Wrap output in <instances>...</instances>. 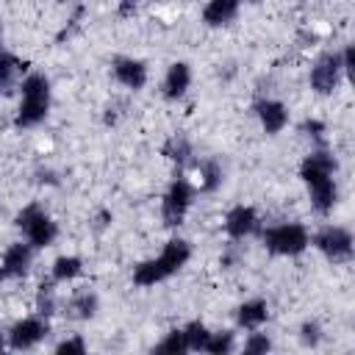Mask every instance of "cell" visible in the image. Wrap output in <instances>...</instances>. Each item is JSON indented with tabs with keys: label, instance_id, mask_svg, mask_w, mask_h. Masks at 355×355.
Masks as SVG:
<instances>
[{
	"label": "cell",
	"instance_id": "1",
	"mask_svg": "<svg viewBox=\"0 0 355 355\" xmlns=\"http://www.w3.org/2000/svg\"><path fill=\"white\" fill-rule=\"evenodd\" d=\"M189 258H191V244L186 239H169L155 258L133 266V283L141 288H150V286L172 277L178 269H183L189 263Z\"/></svg>",
	"mask_w": 355,
	"mask_h": 355
},
{
	"label": "cell",
	"instance_id": "2",
	"mask_svg": "<svg viewBox=\"0 0 355 355\" xmlns=\"http://www.w3.org/2000/svg\"><path fill=\"white\" fill-rule=\"evenodd\" d=\"M19 92H22V100H19L14 125L17 128H33V125L44 122V116L50 111V80H47V75H42V72L25 75L22 83H19Z\"/></svg>",
	"mask_w": 355,
	"mask_h": 355
},
{
	"label": "cell",
	"instance_id": "3",
	"mask_svg": "<svg viewBox=\"0 0 355 355\" xmlns=\"http://www.w3.org/2000/svg\"><path fill=\"white\" fill-rule=\"evenodd\" d=\"M14 225L22 230L25 241L33 247V250H44L55 241L58 236V225L53 222V216L39 205V202H28L17 216H14Z\"/></svg>",
	"mask_w": 355,
	"mask_h": 355
},
{
	"label": "cell",
	"instance_id": "4",
	"mask_svg": "<svg viewBox=\"0 0 355 355\" xmlns=\"http://www.w3.org/2000/svg\"><path fill=\"white\" fill-rule=\"evenodd\" d=\"M263 239V247L272 252V255H300L308 250L311 244V236L305 230V225L300 222H280V225H272L261 233Z\"/></svg>",
	"mask_w": 355,
	"mask_h": 355
},
{
	"label": "cell",
	"instance_id": "5",
	"mask_svg": "<svg viewBox=\"0 0 355 355\" xmlns=\"http://www.w3.org/2000/svg\"><path fill=\"white\" fill-rule=\"evenodd\" d=\"M194 202V186L183 178V175H175L172 183L166 186L164 191V200H161V219L166 227H180L189 208Z\"/></svg>",
	"mask_w": 355,
	"mask_h": 355
},
{
	"label": "cell",
	"instance_id": "6",
	"mask_svg": "<svg viewBox=\"0 0 355 355\" xmlns=\"http://www.w3.org/2000/svg\"><path fill=\"white\" fill-rule=\"evenodd\" d=\"M313 247L330 261V263H347L352 258V250H355V241H352V233L341 225H324L316 230L313 236Z\"/></svg>",
	"mask_w": 355,
	"mask_h": 355
},
{
	"label": "cell",
	"instance_id": "7",
	"mask_svg": "<svg viewBox=\"0 0 355 355\" xmlns=\"http://www.w3.org/2000/svg\"><path fill=\"white\" fill-rule=\"evenodd\" d=\"M344 78L341 53H322L311 67V89L316 94H333Z\"/></svg>",
	"mask_w": 355,
	"mask_h": 355
},
{
	"label": "cell",
	"instance_id": "8",
	"mask_svg": "<svg viewBox=\"0 0 355 355\" xmlns=\"http://www.w3.org/2000/svg\"><path fill=\"white\" fill-rule=\"evenodd\" d=\"M47 333H50L47 316H25L11 324V330L6 333V341L11 349L22 352V349H33L39 341H44Z\"/></svg>",
	"mask_w": 355,
	"mask_h": 355
},
{
	"label": "cell",
	"instance_id": "9",
	"mask_svg": "<svg viewBox=\"0 0 355 355\" xmlns=\"http://www.w3.org/2000/svg\"><path fill=\"white\" fill-rule=\"evenodd\" d=\"M336 169H338V164H336V158H333L330 150H313V153H308V155L302 158V164H300V178H302L305 186H308V183L333 178Z\"/></svg>",
	"mask_w": 355,
	"mask_h": 355
},
{
	"label": "cell",
	"instance_id": "10",
	"mask_svg": "<svg viewBox=\"0 0 355 355\" xmlns=\"http://www.w3.org/2000/svg\"><path fill=\"white\" fill-rule=\"evenodd\" d=\"M111 72L116 78V83H122L125 89H144L147 83V64L139 61V58H130V55H119L111 61Z\"/></svg>",
	"mask_w": 355,
	"mask_h": 355
},
{
	"label": "cell",
	"instance_id": "11",
	"mask_svg": "<svg viewBox=\"0 0 355 355\" xmlns=\"http://www.w3.org/2000/svg\"><path fill=\"white\" fill-rule=\"evenodd\" d=\"M258 230V214L252 205H233L225 214V233L233 241H241L247 236H252Z\"/></svg>",
	"mask_w": 355,
	"mask_h": 355
},
{
	"label": "cell",
	"instance_id": "12",
	"mask_svg": "<svg viewBox=\"0 0 355 355\" xmlns=\"http://www.w3.org/2000/svg\"><path fill=\"white\" fill-rule=\"evenodd\" d=\"M252 108H255V116H258L261 128H263L269 136L280 133V130L288 125V108H286L280 100H272V97H261V100H258Z\"/></svg>",
	"mask_w": 355,
	"mask_h": 355
},
{
	"label": "cell",
	"instance_id": "13",
	"mask_svg": "<svg viewBox=\"0 0 355 355\" xmlns=\"http://www.w3.org/2000/svg\"><path fill=\"white\" fill-rule=\"evenodd\" d=\"M31 263H33V247L25 241H17V244H11L6 252H3V261H0V266H3V275L6 277H25L28 272H31Z\"/></svg>",
	"mask_w": 355,
	"mask_h": 355
},
{
	"label": "cell",
	"instance_id": "14",
	"mask_svg": "<svg viewBox=\"0 0 355 355\" xmlns=\"http://www.w3.org/2000/svg\"><path fill=\"white\" fill-rule=\"evenodd\" d=\"M191 86V67L186 61H175L169 64L166 75H164V97L166 100H180Z\"/></svg>",
	"mask_w": 355,
	"mask_h": 355
},
{
	"label": "cell",
	"instance_id": "15",
	"mask_svg": "<svg viewBox=\"0 0 355 355\" xmlns=\"http://www.w3.org/2000/svg\"><path fill=\"white\" fill-rule=\"evenodd\" d=\"M308 194H311V205L316 214L327 216L336 202H338V186L333 178H324V180H316V183H308Z\"/></svg>",
	"mask_w": 355,
	"mask_h": 355
},
{
	"label": "cell",
	"instance_id": "16",
	"mask_svg": "<svg viewBox=\"0 0 355 355\" xmlns=\"http://www.w3.org/2000/svg\"><path fill=\"white\" fill-rule=\"evenodd\" d=\"M239 6H241V0H208L205 8H202V22L208 28L230 25L239 14Z\"/></svg>",
	"mask_w": 355,
	"mask_h": 355
},
{
	"label": "cell",
	"instance_id": "17",
	"mask_svg": "<svg viewBox=\"0 0 355 355\" xmlns=\"http://www.w3.org/2000/svg\"><path fill=\"white\" fill-rule=\"evenodd\" d=\"M269 319V305L263 300H247L236 308V324L244 330H258Z\"/></svg>",
	"mask_w": 355,
	"mask_h": 355
},
{
	"label": "cell",
	"instance_id": "18",
	"mask_svg": "<svg viewBox=\"0 0 355 355\" xmlns=\"http://www.w3.org/2000/svg\"><path fill=\"white\" fill-rule=\"evenodd\" d=\"M97 308H100V300H97V294L94 291H75L72 297H69V302H67V316L69 319H92L94 313H97Z\"/></svg>",
	"mask_w": 355,
	"mask_h": 355
},
{
	"label": "cell",
	"instance_id": "19",
	"mask_svg": "<svg viewBox=\"0 0 355 355\" xmlns=\"http://www.w3.org/2000/svg\"><path fill=\"white\" fill-rule=\"evenodd\" d=\"M197 175H200L197 189H200V191H205V194L216 191V189L222 186V180H225L222 164H219L216 158H205V161H200V164H197Z\"/></svg>",
	"mask_w": 355,
	"mask_h": 355
},
{
	"label": "cell",
	"instance_id": "20",
	"mask_svg": "<svg viewBox=\"0 0 355 355\" xmlns=\"http://www.w3.org/2000/svg\"><path fill=\"white\" fill-rule=\"evenodd\" d=\"M161 153H164V158H169V161H172V164H178V166H186V164L191 161V155H194V150H191V141H189L183 133H175V136H169V139L164 141Z\"/></svg>",
	"mask_w": 355,
	"mask_h": 355
},
{
	"label": "cell",
	"instance_id": "21",
	"mask_svg": "<svg viewBox=\"0 0 355 355\" xmlns=\"http://www.w3.org/2000/svg\"><path fill=\"white\" fill-rule=\"evenodd\" d=\"M80 272H83V261L78 255H58L50 266L53 283H69V280L80 277Z\"/></svg>",
	"mask_w": 355,
	"mask_h": 355
},
{
	"label": "cell",
	"instance_id": "22",
	"mask_svg": "<svg viewBox=\"0 0 355 355\" xmlns=\"http://www.w3.org/2000/svg\"><path fill=\"white\" fill-rule=\"evenodd\" d=\"M25 69H28V64H25V61H19L14 53L0 50V92H8Z\"/></svg>",
	"mask_w": 355,
	"mask_h": 355
},
{
	"label": "cell",
	"instance_id": "23",
	"mask_svg": "<svg viewBox=\"0 0 355 355\" xmlns=\"http://www.w3.org/2000/svg\"><path fill=\"white\" fill-rule=\"evenodd\" d=\"M180 330H183V338H186V349H189V352H202V349H205V341H208L211 330H208L200 319L189 322V324L180 327Z\"/></svg>",
	"mask_w": 355,
	"mask_h": 355
},
{
	"label": "cell",
	"instance_id": "24",
	"mask_svg": "<svg viewBox=\"0 0 355 355\" xmlns=\"http://www.w3.org/2000/svg\"><path fill=\"white\" fill-rule=\"evenodd\" d=\"M55 308H58V302H55V286H53V280H44L39 286V291H36V311H39V316H53Z\"/></svg>",
	"mask_w": 355,
	"mask_h": 355
},
{
	"label": "cell",
	"instance_id": "25",
	"mask_svg": "<svg viewBox=\"0 0 355 355\" xmlns=\"http://www.w3.org/2000/svg\"><path fill=\"white\" fill-rule=\"evenodd\" d=\"M233 344H236L233 330H216V333H211V336H208V341H205V349H202V352H211V355H227V352L233 349Z\"/></svg>",
	"mask_w": 355,
	"mask_h": 355
},
{
	"label": "cell",
	"instance_id": "26",
	"mask_svg": "<svg viewBox=\"0 0 355 355\" xmlns=\"http://www.w3.org/2000/svg\"><path fill=\"white\" fill-rule=\"evenodd\" d=\"M153 352H166V355H183V352H189V349H186L183 330H169V333L153 347Z\"/></svg>",
	"mask_w": 355,
	"mask_h": 355
},
{
	"label": "cell",
	"instance_id": "27",
	"mask_svg": "<svg viewBox=\"0 0 355 355\" xmlns=\"http://www.w3.org/2000/svg\"><path fill=\"white\" fill-rule=\"evenodd\" d=\"M269 349H272V341H269L266 333H250L247 341H244V352L247 355H263Z\"/></svg>",
	"mask_w": 355,
	"mask_h": 355
},
{
	"label": "cell",
	"instance_id": "28",
	"mask_svg": "<svg viewBox=\"0 0 355 355\" xmlns=\"http://www.w3.org/2000/svg\"><path fill=\"white\" fill-rule=\"evenodd\" d=\"M83 352H86V341L80 336H69L55 344V355H83Z\"/></svg>",
	"mask_w": 355,
	"mask_h": 355
},
{
	"label": "cell",
	"instance_id": "29",
	"mask_svg": "<svg viewBox=\"0 0 355 355\" xmlns=\"http://www.w3.org/2000/svg\"><path fill=\"white\" fill-rule=\"evenodd\" d=\"M300 341H302L305 347H316V344L322 341V327H319V322H302V327H300Z\"/></svg>",
	"mask_w": 355,
	"mask_h": 355
},
{
	"label": "cell",
	"instance_id": "30",
	"mask_svg": "<svg viewBox=\"0 0 355 355\" xmlns=\"http://www.w3.org/2000/svg\"><path fill=\"white\" fill-rule=\"evenodd\" d=\"M341 64H344V75H352V67H355V50H352V44H347L341 50Z\"/></svg>",
	"mask_w": 355,
	"mask_h": 355
},
{
	"label": "cell",
	"instance_id": "31",
	"mask_svg": "<svg viewBox=\"0 0 355 355\" xmlns=\"http://www.w3.org/2000/svg\"><path fill=\"white\" fill-rule=\"evenodd\" d=\"M322 130H324V125H322L319 119H305V122H302V133H308V136H313V139H319Z\"/></svg>",
	"mask_w": 355,
	"mask_h": 355
},
{
	"label": "cell",
	"instance_id": "32",
	"mask_svg": "<svg viewBox=\"0 0 355 355\" xmlns=\"http://www.w3.org/2000/svg\"><path fill=\"white\" fill-rule=\"evenodd\" d=\"M130 11H136V0H122V3H119V14L128 17Z\"/></svg>",
	"mask_w": 355,
	"mask_h": 355
},
{
	"label": "cell",
	"instance_id": "33",
	"mask_svg": "<svg viewBox=\"0 0 355 355\" xmlns=\"http://www.w3.org/2000/svg\"><path fill=\"white\" fill-rule=\"evenodd\" d=\"M3 347H6V336L0 333V352H3Z\"/></svg>",
	"mask_w": 355,
	"mask_h": 355
},
{
	"label": "cell",
	"instance_id": "34",
	"mask_svg": "<svg viewBox=\"0 0 355 355\" xmlns=\"http://www.w3.org/2000/svg\"><path fill=\"white\" fill-rule=\"evenodd\" d=\"M244 3H252V6H255V3H261V0H244Z\"/></svg>",
	"mask_w": 355,
	"mask_h": 355
},
{
	"label": "cell",
	"instance_id": "35",
	"mask_svg": "<svg viewBox=\"0 0 355 355\" xmlns=\"http://www.w3.org/2000/svg\"><path fill=\"white\" fill-rule=\"evenodd\" d=\"M3 277H6V275H3V266H0V280H3Z\"/></svg>",
	"mask_w": 355,
	"mask_h": 355
},
{
	"label": "cell",
	"instance_id": "36",
	"mask_svg": "<svg viewBox=\"0 0 355 355\" xmlns=\"http://www.w3.org/2000/svg\"><path fill=\"white\" fill-rule=\"evenodd\" d=\"M55 3H69V0H55Z\"/></svg>",
	"mask_w": 355,
	"mask_h": 355
},
{
	"label": "cell",
	"instance_id": "37",
	"mask_svg": "<svg viewBox=\"0 0 355 355\" xmlns=\"http://www.w3.org/2000/svg\"><path fill=\"white\" fill-rule=\"evenodd\" d=\"M0 36H3V25H0Z\"/></svg>",
	"mask_w": 355,
	"mask_h": 355
}]
</instances>
